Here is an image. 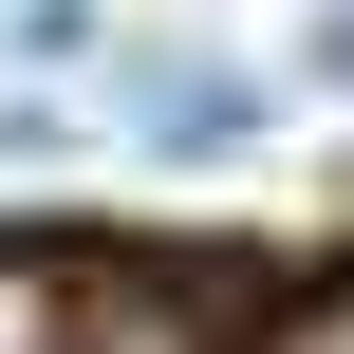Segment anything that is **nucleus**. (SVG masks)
I'll use <instances>...</instances> for the list:
<instances>
[{"instance_id":"f03ea898","label":"nucleus","mask_w":354,"mask_h":354,"mask_svg":"<svg viewBox=\"0 0 354 354\" xmlns=\"http://www.w3.org/2000/svg\"><path fill=\"white\" fill-rule=\"evenodd\" d=\"M0 354H75V299H56V261H0Z\"/></svg>"},{"instance_id":"f257e3e1","label":"nucleus","mask_w":354,"mask_h":354,"mask_svg":"<svg viewBox=\"0 0 354 354\" xmlns=\"http://www.w3.org/2000/svg\"><path fill=\"white\" fill-rule=\"evenodd\" d=\"M112 112H131V149H243L261 131V75H224V56H187V37H131L112 56Z\"/></svg>"},{"instance_id":"7ed1b4c3","label":"nucleus","mask_w":354,"mask_h":354,"mask_svg":"<svg viewBox=\"0 0 354 354\" xmlns=\"http://www.w3.org/2000/svg\"><path fill=\"white\" fill-rule=\"evenodd\" d=\"M261 354H354V280H317V299H299V317H280Z\"/></svg>"}]
</instances>
